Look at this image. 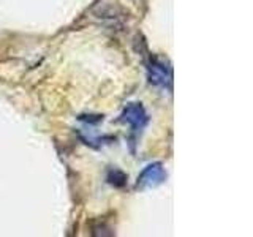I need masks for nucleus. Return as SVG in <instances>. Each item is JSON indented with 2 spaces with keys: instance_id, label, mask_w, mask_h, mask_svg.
<instances>
[{
  "instance_id": "7ed1b4c3",
  "label": "nucleus",
  "mask_w": 253,
  "mask_h": 237,
  "mask_svg": "<svg viewBox=\"0 0 253 237\" xmlns=\"http://www.w3.org/2000/svg\"><path fill=\"white\" fill-rule=\"evenodd\" d=\"M168 73H166V67L162 63H152L150 65V82L157 85H165L168 81Z\"/></svg>"
},
{
  "instance_id": "20e7f679",
  "label": "nucleus",
  "mask_w": 253,
  "mask_h": 237,
  "mask_svg": "<svg viewBox=\"0 0 253 237\" xmlns=\"http://www.w3.org/2000/svg\"><path fill=\"white\" fill-rule=\"evenodd\" d=\"M108 180H109V184H113V185H116V187H122V185H125V180H126V177H125V174L124 172H121V171H111L109 172V176H108Z\"/></svg>"
},
{
  "instance_id": "f03ea898",
  "label": "nucleus",
  "mask_w": 253,
  "mask_h": 237,
  "mask_svg": "<svg viewBox=\"0 0 253 237\" xmlns=\"http://www.w3.org/2000/svg\"><path fill=\"white\" fill-rule=\"evenodd\" d=\"M121 120L126 122L134 131H138L141 128H144L149 118H147L144 108H142L139 103H131L130 106L125 108V111L121 116Z\"/></svg>"
},
{
  "instance_id": "f257e3e1",
  "label": "nucleus",
  "mask_w": 253,
  "mask_h": 237,
  "mask_svg": "<svg viewBox=\"0 0 253 237\" xmlns=\"http://www.w3.org/2000/svg\"><path fill=\"white\" fill-rule=\"evenodd\" d=\"M165 179H166V172L163 169L162 163H152L139 174L136 187L138 188H152V187L160 185Z\"/></svg>"
}]
</instances>
